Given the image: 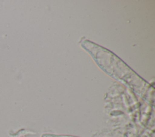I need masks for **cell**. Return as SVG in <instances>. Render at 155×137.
Returning a JSON list of instances; mask_svg holds the SVG:
<instances>
[{"mask_svg": "<svg viewBox=\"0 0 155 137\" xmlns=\"http://www.w3.org/2000/svg\"><path fill=\"white\" fill-rule=\"evenodd\" d=\"M42 137H72L69 136H60V135H50V134H46L43 135Z\"/></svg>", "mask_w": 155, "mask_h": 137, "instance_id": "obj_1", "label": "cell"}]
</instances>
